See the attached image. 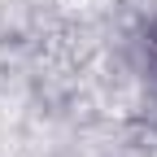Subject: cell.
I'll use <instances>...</instances> for the list:
<instances>
[{
    "instance_id": "cell-1",
    "label": "cell",
    "mask_w": 157,
    "mask_h": 157,
    "mask_svg": "<svg viewBox=\"0 0 157 157\" xmlns=\"http://www.w3.org/2000/svg\"><path fill=\"white\" fill-rule=\"evenodd\" d=\"M153 44H157V22H153Z\"/></svg>"
}]
</instances>
